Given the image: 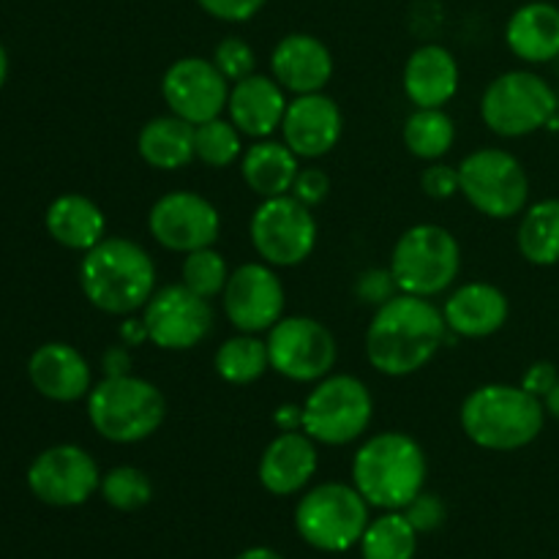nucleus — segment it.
I'll list each match as a JSON object with an SVG mask.
<instances>
[{
	"label": "nucleus",
	"mask_w": 559,
	"mask_h": 559,
	"mask_svg": "<svg viewBox=\"0 0 559 559\" xmlns=\"http://www.w3.org/2000/svg\"><path fill=\"white\" fill-rule=\"evenodd\" d=\"M451 338L442 309L429 298L399 293L377 306L366 331V358L380 374L409 377L429 366Z\"/></svg>",
	"instance_id": "f257e3e1"
},
{
	"label": "nucleus",
	"mask_w": 559,
	"mask_h": 559,
	"mask_svg": "<svg viewBox=\"0 0 559 559\" xmlns=\"http://www.w3.org/2000/svg\"><path fill=\"white\" fill-rule=\"evenodd\" d=\"M80 287L104 314L129 317L156 293V262L129 238H104L80 262Z\"/></svg>",
	"instance_id": "f03ea898"
},
{
	"label": "nucleus",
	"mask_w": 559,
	"mask_h": 559,
	"mask_svg": "<svg viewBox=\"0 0 559 559\" xmlns=\"http://www.w3.org/2000/svg\"><path fill=\"white\" fill-rule=\"evenodd\" d=\"M426 475L424 448L404 431L369 437L353 459V486L380 511H404L424 491Z\"/></svg>",
	"instance_id": "7ed1b4c3"
},
{
	"label": "nucleus",
	"mask_w": 559,
	"mask_h": 559,
	"mask_svg": "<svg viewBox=\"0 0 559 559\" xmlns=\"http://www.w3.org/2000/svg\"><path fill=\"white\" fill-rule=\"evenodd\" d=\"M459 420L469 442L484 451L511 453L538 440L546 424V407L522 385L491 382L475 388L464 399Z\"/></svg>",
	"instance_id": "20e7f679"
},
{
	"label": "nucleus",
	"mask_w": 559,
	"mask_h": 559,
	"mask_svg": "<svg viewBox=\"0 0 559 559\" xmlns=\"http://www.w3.org/2000/svg\"><path fill=\"white\" fill-rule=\"evenodd\" d=\"M167 399L153 382L134 374L104 377L87 393V420L104 440L134 445L162 429Z\"/></svg>",
	"instance_id": "39448f33"
},
{
	"label": "nucleus",
	"mask_w": 559,
	"mask_h": 559,
	"mask_svg": "<svg viewBox=\"0 0 559 559\" xmlns=\"http://www.w3.org/2000/svg\"><path fill=\"white\" fill-rule=\"evenodd\" d=\"M462 271V246L440 224H415L399 235L391 254V273L399 293L437 298L453 287Z\"/></svg>",
	"instance_id": "423d86ee"
},
{
	"label": "nucleus",
	"mask_w": 559,
	"mask_h": 559,
	"mask_svg": "<svg viewBox=\"0 0 559 559\" xmlns=\"http://www.w3.org/2000/svg\"><path fill=\"white\" fill-rule=\"evenodd\" d=\"M369 508L355 486L331 480L300 497L295 508V530L311 549L338 555L360 544L371 522Z\"/></svg>",
	"instance_id": "0eeeda50"
},
{
	"label": "nucleus",
	"mask_w": 559,
	"mask_h": 559,
	"mask_svg": "<svg viewBox=\"0 0 559 559\" xmlns=\"http://www.w3.org/2000/svg\"><path fill=\"white\" fill-rule=\"evenodd\" d=\"M374 418V399L364 380L353 374H328L304 402V431L314 442L342 448L360 440Z\"/></svg>",
	"instance_id": "6e6552de"
},
{
	"label": "nucleus",
	"mask_w": 559,
	"mask_h": 559,
	"mask_svg": "<svg viewBox=\"0 0 559 559\" xmlns=\"http://www.w3.org/2000/svg\"><path fill=\"white\" fill-rule=\"evenodd\" d=\"M557 112V93L535 71H506L486 85L480 118L495 134L516 140L540 131Z\"/></svg>",
	"instance_id": "1a4fd4ad"
},
{
	"label": "nucleus",
	"mask_w": 559,
	"mask_h": 559,
	"mask_svg": "<svg viewBox=\"0 0 559 559\" xmlns=\"http://www.w3.org/2000/svg\"><path fill=\"white\" fill-rule=\"evenodd\" d=\"M459 194L484 216L513 218L527 211V169L502 147H478L459 164Z\"/></svg>",
	"instance_id": "9d476101"
},
{
	"label": "nucleus",
	"mask_w": 559,
	"mask_h": 559,
	"mask_svg": "<svg viewBox=\"0 0 559 559\" xmlns=\"http://www.w3.org/2000/svg\"><path fill=\"white\" fill-rule=\"evenodd\" d=\"M249 238L262 262L273 267H295L314 251L317 218L311 207L293 194L271 197L257 205L249 222Z\"/></svg>",
	"instance_id": "9b49d317"
},
{
	"label": "nucleus",
	"mask_w": 559,
	"mask_h": 559,
	"mask_svg": "<svg viewBox=\"0 0 559 559\" xmlns=\"http://www.w3.org/2000/svg\"><path fill=\"white\" fill-rule=\"evenodd\" d=\"M265 344L271 369L289 382H320L338 358L336 338L314 317H282Z\"/></svg>",
	"instance_id": "f8f14e48"
},
{
	"label": "nucleus",
	"mask_w": 559,
	"mask_h": 559,
	"mask_svg": "<svg viewBox=\"0 0 559 559\" xmlns=\"http://www.w3.org/2000/svg\"><path fill=\"white\" fill-rule=\"evenodd\" d=\"M142 322L147 328V342L158 349L183 353L207 338L213 328V306L183 282L169 284L151 295L142 309Z\"/></svg>",
	"instance_id": "ddd939ff"
},
{
	"label": "nucleus",
	"mask_w": 559,
	"mask_h": 559,
	"mask_svg": "<svg viewBox=\"0 0 559 559\" xmlns=\"http://www.w3.org/2000/svg\"><path fill=\"white\" fill-rule=\"evenodd\" d=\"M147 229L162 249L191 254L216 243L222 233V216L207 197L180 189L153 202L147 213Z\"/></svg>",
	"instance_id": "4468645a"
},
{
	"label": "nucleus",
	"mask_w": 559,
	"mask_h": 559,
	"mask_svg": "<svg viewBox=\"0 0 559 559\" xmlns=\"http://www.w3.org/2000/svg\"><path fill=\"white\" fill-rule=\"evenodd\" d=\"M284 284L267 262H243L222 293L224 314L238 333H265L284 317Z\"/></svg>",
	"instance_id": "2eb2a0df"
},
{
	"label": "nucleus",
	"mask_w": 559,
	"mask_h": 559,
	"mask_svg": "<svg viewBox=\"0 0 559 559\" xmlns=\"http://www.w3.org/2000/svg\"><path fill=\"white\" fill-rule=\"evenodd\" d=\"M33 497L52 508H74L91 500L102 486L96 459L80 445H55L33 459L27 469Z\"/></svg>",
	"instance_id": "dca6fc26"
},
{
	"label": "nucleus",
	"mask_w": 559,
	"mask_h": 559,
	"mask_svg": "<svg viewBox=\"0 0 559 559\" xmlns=\"http://www.w3.org/2000/svg\"><path fill=\"white\" fill-rule=\"evenodd\" d=\"M162 96L169 112L189 120L191 126L222 118L229 98V80L216 69V63L200 55L180 58L164 71Z\"/></svg>",
	"instance_id": "f3484780"
},
{
	"label": "nucleus",
	"mask_w": 559,
	"mask_h": 559,
	"mask_svg": "<svg viewBox=\"0 0 559 559\" xmlns=\"http://www.w3.org/2000/svg\"><path fill=\"white\" fill-rule=\"evenodd\" d=\"M344 118L328 93H304L287 104L282 120V142L298 158H322L338 145Z\"/></svg>",
	"instance_id": "a211bd4d"
},
{
	"label": "nucleus",
	"mask_w": 559,
	"mask_h": 559,
	"mask_svg": "<svg viewBox=\"0 0 559 559\" xmlns=\"http://www.w3.org/2000/svg\"><path fill=\"white\" fill-rule=\"evenodd\" d=\"M320 467L317 442L300 431H278L260 459V484L267 495L289 497L304 491Z\"/></svg>",
	"instance_id": "6ab92c4d"
},
{
	"label": "nucleus",
	"mask_w": 559,
	"mask_h": 559,
	"mask_svg": "<svg viewBox=\"0 0 559 559\" xmlns=\"http://www.w3.org/2000/svg\"><path fill=\"white\" fill-rule=\"evenodd\" d=\"M271 74L295 96L320 93L333 76V55L325 41L311 33H289L273 47Z\"/></svg>",
	"instance_id": "aec40b11"
},
{
	"label": "nucleus",
	"mask_w": 559,
	"mask_h": 559,
	"mask_svg": "<svg viewBox=\"0 0 559 559\" xmlns=\"http://www.w3.org/2000/svg\"><path fill=\"white\" fill-rule=\"evenodd\" d=\"M27 377L41 396L63 404L87 399L93 388L85 355L63 342L41 344L27 360Z\"/></svg>",
	"instance_id": "412c9836"
},
{
	"label": "nucleus",
	"mask_w": 559,
	"mask_h": 559,
	"mask_svg": "<svg viewBox=\"0 0 559 559\" xmlns=\"http://www.w3.org/2000/svg\"><path fill=\"white\" fill-rule=\"evenodd\" d=\"M511 304L506 293L489 282H469L453 289L442 306L448 331L456 338H489L508 322Z\"/></svg>",
	"instance_id": "4be33fe9"
},
{
	"label": "nucleus",
	"mask_w": 559,
	"mask_h": 559,
	"mask_svg": "<svg viewBox=\"0 0 559 559\" xmlns=\"http://www.w3.org/2000/svg\"><path fill=\"white\" fill-rule=\"evenodd\" d=\"M284 87L273 76L251 74L229 87L227 112L229 120L238 126L240 134L267 140L273 131L282 129L284 112H287V96Z\"/></svg>",
	"instance_id": "5701e85b"
},
{
	"label": "nucleus",
	"mask_w": 559,
	"mask_h": 559,
	"mask_svg": "<svg viewBox=\"0 0 559 559\" xmlns=\"http://www.w3.org/2000/svg\"><path fill=\"white\" fill-rule=\"evenodd\" d=\"M402 85L415 107L442 109L459 91L456 58L440 44H424L404 63Z\"/></svg>",
	"instance_id": "b1692460"
},
{
	"label": "nucleus",
	"mask_w": 559,
	"mask_h": 559,
	"mask_svg": "<svg viewBox=\"0 0 559 559\" xmlns=\"http://www.w3.org/2000/svg\"><path fill=\"white\" fill-rule=\"evenodd\" d=\"M508 49L524 63H549L559 58V9L546 0L524 3L506 25Z\"/></svg>",
	"instance_id": "393cba45"
},
{
	"label": "nucleus",
	"mask_w": 559,
	"mask_h": 559,
	"mask_svg": "<svg viewBox=\"0 0 559 559\" xmlns=\"http://www.w3.org/2000/svg\"><path fill=\"white\" fill-rule=\"evenodd\" d=\"M44 224H47V233L52 235V240H58L60 246L71 251H82V254L107 238L104 235L107 233V218H104L102 207L82 194H60L58 200H52Z\"/></svg>",
	"instance_id": "a878e982"
},
{
	"label": "nucleus",
	"mask_w": 559,
	"mask_h": 559,
	"mask_svg": "<svg viewBox=\"0 0 559 559\" xmlns=\"http://www.w3.org/2000/svg\"><path fill=\"white\" fill-rule=\"evenodd\" d=\"M298 162L300 158L284 142L257 140L240 156V175L260 200H271V197H284L293 191L300 169Z\"/></svg>",
	"instance_id": "bb28decb"
},
{
	"label": "nucleus",
	"mask_w": 559,
	"mask_h": 559,
	"mask_svg": "<svg viewBox=\"0 0 559 559\" xmlns=\"http://www.w3.org/2000/svg\"><path fill=\"white\" fill-rule=\"evenodd\" d=\"M142 162L162 173H175L194 162V126L178 115H158L147 120L136 136Z\"/></svg>",
	"instance_id": "cd10ccee"
},
{
	"label": "nucleus",
	"mask_w": 559,
	"mask_h": 559,
	"mask_svg": "<svg viewBox=\"0 0 559 559\" xmlns=\"http://www.w3.org/2000/svg\"><path fill=\"white\" fill-rule=\"evenodd\" d=\"M519 251L530 265L551 267L559 262V200H540L524 211L516 235Z\"/></svg>",
	"instance_id": "c85d7f7f"
},
{
	"label": "nucleus",
	"mask_w": 559,
	"mask_h": 559,
	"mask_svg": "<svg viewBox=\"0 0 559 559\" xmlns=\"http://www.w3.org/2000/svg\"><path fill=\"white\" fill-rule=\"evenodd\" d=\"M404 145L420 162H440L448 156L456 142V123L445 109L415 107V112L404 120Z\"/></svg>",
	"instance_id": "c756f323"
},
{
	"label": "nucleus",
	"mask_w": 559,
	"mask_h": 559,
	"mask_svg": "<svg viewBox=\"0 0 559 559\" xmlns=\"http://www.w3.org/2000/svg\"><path fill=\"white\" fill-rule=\"evenodd\" d=\"M213 366H216V374L229 385H251L271 369L267 344L257 333H238L218 344Z\"/></svg>",
	"instance_id": "7c9ffc66"
},
{
	"label": "nucleus",
	"mask_w": 559,
	"mask_h": 559,
	"mask_svg": "<svg viewBox=\"0 0 559 559\" xmlns=\"http://www.w3.org/2000/svg\"><path fill=\"white\" fill-rule=\"evenodd\" d=\"M358 546L364 559H415L418 533L402 511H385L371 519Z\"/></svg>",
	"instance_id": "2f4dec72"
},
{
	"label": "nucleus",
	"mask_w": 559,
	"mask_h": 559,
	"mask_svg": "<svg viewBox=\"0 0 559 559\" xmlns=\"http://www.w3.org/2000/svg\"><path fill=\"white\" fill-rule=\"evenodd\" d=\"M233 120L213 118L194 126V156L211 169H227L243 156V140Z\"/></svg>",
	"instance_id": "473e14b6"
},
{
	"label": "nucleus",
	"mask_w": 559,
	"mask_h": 559,
	"mask_svg": "<svg viewBox=\"0 0 559 559\" xmlns=\"http://www.w3.org/2000/svg\"><path fill=\"white\" fill-rule=\"evenodd\" d=\"M98 491H102L107 506H112L115 511L123 513L140 511V508H145L147 502L153 500L151 478H147L140 467H129V464L112 467L107 475H102Z\"/></svg>",
	"instance_id": "72a5a7b5"
},
{
	"label": "nucleus",
	"mask_w": 559,
	"mask_h": 559,
	"mask_svg": "<svg viewBox=\"0 0 559 559\" xmlns=\"http://www.w3.org/2000/svg\"><path fill=\"white\" fill-rule=\"evenodd\" d=\"M229 265L213 246L207 249H197L191 254H183V265H180V278L189 289H194L202 298L213 300L216 295L224 293L229 282Z\"/></svg>",
	"instance_id": "f704fd0d"
},
{
	"label": "nucleus",
	"mask_w": 559,
	"mask_h": 559,
	"mask_svg": "<svg viewBox=\"0 0 559 559\" xmlns=\"http://www.w3.org/2000/svg\"><path fill=\"white\" fill-rule=\"evenodd\" d=\"M211 60L216 63V69L233 82V85L235 82L246 80V76L257 74L254 49H251V44L240 36H224L222 41L216 44V49H213Z\"/></svg>",
	"instance_id": "c9c22d12"
},
{
	"label": "nucleus",
	"mask_w": 559,
	"mask_h": 559,
	"mask_svg": "<svg viewBox=\"0 0 559 559\" xmlns=\"http://www.w3.org/2000/svg\"><path fill=\"white\" fill-rule=\"evenodd\" d=\"M402 513L407 516V522L413 524L418 535L437 533V530L445 524V516H448L445 502H442L437 495H431V491H420V495L415 497Z\"/></svg>",
	"instance_id": "e433bc0d"
},
{
	"label": "nucleus",
	"mask_w": 559,
	"mask_h": 559,
	"mask_svg": "<svg viewBox=\"0 0 559 559\" xmlns=\"http://www.w3.org/2000/svg\"><path fill=\"white\" fill-rule=\"evenodd\" d=\"M355 295H358L360 304L366 306H382L399 295L396 278H393L391 267H371V271H364L355 282Z\"/></svg>",
	"instance_id": "4c0bfd02"
},
{
	"label": "nucleus",
	"mask_w": 559,
	"mask_h": 559,
	"mask_svg": "<svg viewBox=\"0 0 559 559\" xmlns=\"http://www.w3.org/2000/svg\"><path fill=\"white\" fill-rule=\"evenodd\" d=\"M420 189L431 200H451L453 194H459V167L429 162V167L420 175Z\"/></svg>",
	"instance_id": "58836bf2"
},
{
	"label": "nucleus",
	"mask_w": 559,
	"mask_h": 559,
	"mask_svg": "<svg viewBox=\"0 0 559 559\" xmlns=\"http://www.w3.org/2000/svg\"><path fill=\"white\" fill-rule=\"evenodd\" d=\"M328 191H331V178L320 167H304L298 169V178H295L289 194L304 202V205L314 207L320 202H325Z\"/></svg>",
	"instance_id": "ea45409f"
},
{
	"label": "nucleus",
	"mask_w": 559,
	"mask_h": 559,
	"mask_svg": "<svg viewBox=\"0 0 559 559\" xmlns=\"http://www.w3.org/2000/svg\"><path fill=\"white\" fill-rule=\"evenodd\" d=\"M197 5L222 22H249L260 14L265 0H197Z\"/></svg>",
	"instance_id": "a19ab883"
},
{
	"label": "nucleus",
	"mask_w": 559,
	"mask_h": 559,
	"mask_svg": "<svg viewBox=\"0 0 559 559\" xmlns=\"http://www.w3.org/2000/svg\"><path fill=\"white\" fill-rule=\"evenodd\" d=\"M557 380H559V371H557V366L551 364V360H535V364L530 366L527 371H524L522 388L527 393H533V396H538L540 402H544L546 393H549L551 388L557 385Z\"/></svg>",
	"instance_id": "79ce46f5"
},
{
	"label": "nucleus",
	"mask_w": 559,
	"mask_h": 559,
	"mask_svg": "<svg viewBox=\"0 0 559 559\" xmlns=\"http://www.w3.org/2000/svg\"><path fill=\"white\" fill-rule=\"evenodd\" d=\"M104 364V374L107 377H120V374H131V355L126 344H118V347L107 349L102 358Z\"/></svg>",
	"instance_id": "37998d69"
},
{
	"label": "nucleus",
	"mask_w": 559,
	"mask_h": 559,
	"mask_svg": "<svg viewBox=\"0 0 559 559\" xmlns=\"http://www.w3.org/2000/svg\"><path fill=\"white\" fill-rule=\"evenodd\" d=\"M273 424L282 431H300L304 429V404H282L273 413Z\"/></svg>",
	"instance_id": "c03bdc74"
},
{
	"label": "nucleus",
	"mask_w": 559,
	"mask_h": 559,
	"mask_svg": "<svg viewBox=\"0 0 559 559\" xmlns=\"http://www.w3.org/2000/svg\"><path fill=\"white\" fill-rule=\"evenodd\" d=\"M120 344L126 347H136V344L147 342V328L142 320H126L120 322Z\"/></svg>",
	"instance_id": "a18cd8bd"
},
{
	"label": "nucleus",
	"mask_w": 559,
	"mask_h": 559,
	"mask_svg": "<svg viewBox=\"0 0 559 559\" xmlns=\"http://www.w3.org/2000/svg\"><path fill=\"white\" fill-rule=\"evenodd\" d=\"M235 559H284L278 551L267 549V546H254V549H246L243 555H238Z\"/></svg>",
	"instance_id": "49530a36"
},
{
	"label": "nucleus",
	"mask_w": 559,
	"mask_h": 559,
	"mask_svg": "<svg viewBox=\"0 0 559 559\" xmlns=\"http://www.w3.org/2000/svg\"><path fill=\"white\" fill-rule=\"evenodd\" d=\"M544 407H546V415H551V418L559 420V380H557V385L546 393Z\"/></svg>",
	"instance_id": "de8ad7c7"
},
{
	"label": "nucleus",
	"mask_w": 559,
	"mask_h": 559,
	"mask_svg": "<svg viewBox=\"0 0 559 559\" xmlns=\"http://www.w3.org/2000/svg\"><path fill=\"white\" fill-rule=\"evenodd\" d=\"M5 76H9V55H5V47L0 44V87H3Z\"/></svg>",
	"instance_id": "09e8293b"
}]
</instances>
